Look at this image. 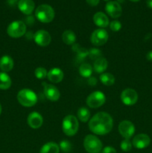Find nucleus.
<instances>
[{
	"label": "nucleus",
	"mask_w": 152,
	"mask_h": 153,
	"mask_svg": "<svg viewBox=\"0 0 152 153\" xmlns=\"http://www.w3.org/2000/svg\"><path fill=\"white\" fill-rule=\"evenodd\" d=\"M113 120L112 117L106 112L95 114L89 121V128L97 135H104L112 131Z\"/></svg>",
	"instance_id": "1"
},
{
	"label": "nucleus",
	"mask_w": 152,
	"mask_h": 153,
	"mask_svg": "<svg viewBox=\"0 0 152 153\" xmlns=\"http://www.w3.org/2000/svg\"><path fill=\"white\" fill-rule=\"evenodd\" d=\"M55 10L49 4H43L35 10V16L40 22L43 23H49L55 18Z\"/></svg>",
	"instance_id": "2"
},
{
	"label": "nucleus",
	"mask_w": 152,
	"mask_h": 153,
	"mask_svg": "<svg viewBox=\"0 0 152 153\" xmlns=\"http://www.w3.org/2000/svg\"><path fill=\"white\" fill-rule=\"evenodd\" d=\"M17 100L19 104L24 107H32L37 102V96L31 90L25 88L19 91L17 94Z\"/></svg>",
	"instance_id": "3"
},
{
	"label": "nucleus",
	"mask_w": 152,
	"mask_h": 153,
	"mask_svg": "<svg viewBox=\"0 0 152 153\" xmlns=\"http://www.w3.org/2000/svg\"><path fill=\"white\" fill-rule=\"evenodd\" d=\"M79 123L73 115H67L63 120L62 128L64 134L67 136H74L78 131Z\"/></svg>",
	"instance_id": "4"
},
{
	"label": "nucleus",
	"mask_w": 152,
	"mask_h": 153,
	"mask_svg": "<svg viewBox=\"0 0 152 153\" xmlns=\"http://www.w3.org/2000/svg\"><path fill=\"white\" fill-rule=\"evenodd\" d=\"M83 146L88 153H99L103 147L101 140L93 134H88L85 137Z\"/></svg>",
	"instance_id": "5"
},
{
	"label": "nucleus",
	"mask_w": 152,
	"mask_h": 153,
	"mask_svg": "<svg viewBox=\"0 0 152 153\" xmlns=\"http://www.w3.org/2000/svg\"><path fill=\"white\" fill-rule=\"evenodd\" d=\"M26 32V25L22 21L16 20L12 22L7 28V33L13 38L22 37Z\"/></svg>",
	"instance_id": "6"
},
{
	"label": "nucleus",
	"mask_w": 152,
	"mask_h": 153,
	"mask_svg": "<svg viewBox=\"0 0 152 153\" xmlns=\"http://www.w3.org/2000/svg\"><path fill=\"white\" fill-rule=\"evenodd\" d=\"M106 101L105 95L101 91H94L86 98V105L91 108H98L104 104Z\"/></svg>",
	"instance_id": "7"
},
{
	"label": "nucleus",
	"mask_w": 152,
	"mask_h": 153,
	"mask_svg": "<svg viewBox=\"0 0 152 153\" xmlns=\"http://www.w3.org/2000/svg\"><path fill=\"white\" fill-rule=\"evenodd\" d=\"M108 33L104 28L95 29L90 37L91 43L95 46H101L105 44L108 40Z\"/></svg>",
	"instance_id": "8"
},
{
	"label": "nucleus",
	"mask_w": 152,
	"mask_h": 153,
	"mask_svg": "<svg viewBox=\"0 0 152 153\" xmlns=\"http://www.w3.org/2000/svg\"><path fill=\"white\" fill-rule=\"evenodd\" d=\"M121 100L126 105H134L138 100V94L132 88H127L121 94Z\"/></svg>",
	"instance_id": "9"
},
{
	"label": "nucleus",
	"mask_w": 152,
	"mask_h": 153,
	"mask_svg": "<svg viewBox=\"0 0 152 153\" xmlns=\"http://www.w3.org/2000/svg\"><path fill=\"white\" fill-rule=\"evenodd\" d=\"M119 131L125 139H130L135 133V126L129 120H123L119 123Z\"/></svg>",
	"instance_id": "10"
},
{
	"label": "nucleus",
	"mask_w": 152,
	"mask_h": 153,
	"mask_svg": "<svg viewBox=\"0 0 152 153\" xmlns=\"http://www.w3.org/2000/svg\"><path fill=\"white\" fill-rule=\"evenodd\" d=\"M105 10L107 14L113 19L120 17L122 13L121 4L116 1H110L106 4Z\"/></svg>",
	"instance_id": "11"
},
{
	"label": "nucleus",
	"mask_w": 152,
	"mask_h": 153,
	"mask_svg": "<svg viewBox=\"0 0 152 153\" xmlns=\"http://www.w3.org/2000/svg\"><path fill=\"white\" fill-rule=\"evenodd\" d=\"M34 39L35 43L38 46L45 47L50 44L52 41V37L48 31L45 30H39L34 34Z\"/></svg>",
	"instance_id": "12"
},
{
	"label": "nucleus",
	"mask_w": 152,
	"mask_h": 153,
	"mask_svg": "<svg viewBox=\"0 0 152 153\" xmlns=\"http://www.w3.org/2000/svg\"><path fill=\"white\" fill-rule=\"evenodd\" d=\"M151 143V138L146 134H139L134 137L132 145L138 149L147 148Z\"/></svg>",
	"instance_id": "13"
},
{
	"label": "nucleus",
	"mask_w": 152,
	"mask_h": 153,
	"mask_svg": "<svg viewBox=\"0 0 152 153\" xmlns=\"http://www.w3.org/2000/svg\"><path fill=\"white\" fill-rule=\"evenodd\" d=\"M44 88V94L46 98L52 102L58 101L61 97L60 91L55 85L50 84H43Z\"/></svg>",
	"instance_id": "14"
},
{
	"label": "nucleus",
	"mask_w": 152,
	"mask_h": 153,
	"mask_svg": "<svg viewBox=\"0 0 152 153\" xmlns=\"http://www.w3.org/2000/svg\"><path fill=\"white\" fill-rule=\"evenodd\" d=\"M27 123L31 128H34V129L39 128L43 125V117L38 112L33 111L28 114V118H27Z\"/></svg>",
	"instance_id": "15"
},
{
	"label": "nucleus",
	"mask_w": 152,
	"mask_h": 153,
	"mask_svg": "<svg viewBox=\"0 0 152 153\" xmlns=\"http://www.w3.org/2000/svg\"><path fill=\"white\" fill-rule=\"evenodd\" d=\"M19 10L25 15H30L33 13L35 7V3L33 0H19L17 3Z\"/></svg>",
	"instance_id": "16"
},
{
	"label": "nucleus",
	"mask_w": 152,
	"mask_h": 153,
	"mask_svg": "<svg viewBox=\"0 0 152 153\" xmlns=\"http://www.w3.org/2000/svg\"><path fill=\"white\" fill-rule=\"evenodd\" d=\"M64 74L62 70L58 67L52 68L48 72L47 78L52 83H60L63 79Z\"/></svg>",
	"instance_id": "17"
},
{
	"label": "nucleus",
	"mask_w": 152,
	"mask_h": 153,
	"mask_svg": "<svg viewBox=\"0 0 152 153\" xmlns=\"http://www.w3.org/2000/svg\"><path fill=\"white\" fill-rule=\"evenodd\" d=\"M93 22L97 26L101 28H106L109 25L110 22L107 15L103 12H97L93 16Z\"/></svg>",
	"instance_id": "18"
},
{
	"label": "nucleus",
	"mask_w": 152,
	"mask_h": 153,
	"mask_svg": "<svg viewBox=\"0 0 152 153\" xmlns=\"http://www.w3.org/2000/svg\"><path fill=\"white\" fill-rule=\"evenodd\" d=\"M13 67V61L11 57L4 55L0 58V69L4 73L11 71Z\"/></svg>",
	"instance_id": "19"
},
{
	"label": "nucleus",
	"mask_w": 152,
	"mask_h": 153,
	"mask_svg": "<svg viewBox=\"0 0 152 153\" xmlns=\"http://www.w3.org/2000/svg\"><path fill=\"white\" fill-rule=\"evenodd\" d=\"M108 63L104 58H100L94 61L93 69L96 73H104V72L107 70Z\"/></svg>",
	"instance_id": "20"
},
{
	"label": "nucleus",
	"mask_w": 152,
	"mask_h": 153,
	"mask_svg": "<svg viewBox=\"0 0 152 153\" xmlns=\"http://www.w3.org/2000/svg\"><path fill=\"white\" fill-rule=\"evenodd\" d=\"M59 145L55 142H49L43 145L40 150V153H59Z\"/></svg>",
	"instance_id": "21"
},
{
	"label": "nucleus",
	"mask_w": 152,
	"mask_h": 153,
	"mask_svg": "<svg viewBox=\"0 0 152 153\" xmlns=\"http://www.w3.org/2000/svg\"><path fill=\"white\" fill-rule=\"evenodd\" d=\"M62 40L67 45H72L76 41L75 34L72 30H66L62 34Z\"/></svg>",
	"instance_id": "22"
},
{
	"label": "nucleus",
	"mask_w": 152,
	"mask_h": 153,
	"mask_svg": "<svg viewBox=\"0 0 152 153\" xmlns=\"http://www.w3.org/2000/svg\"><path fill=\"white\" fill-rule=\"evenodd\" d=\"M11 86V79L6 73H0V89L7 90Z\"/></svg>",
	"instance_id": "23"
},
{
	"label": "nucleus",
	"mask_w": 152,
	"mask_h": 153,
	"mask_svg": "<svg viewBox=\"0 0 152 153\" xmlns=\"http://www.w3.org/2000/svg\"><path fill=\"white\" fill-rule=\"evenodd\" d=\"M79 73L83 78H89L92 76V67L87 63L82 64L79 67Z\"/></svg>",
	"instance_id": "24"
},
{
	"label": "nucleus",
	"mask_w": 152,
	"mask_h": 153,
	"mask_svg": "<svg viewBox=\"0 0 152 153\" xmlns=\"http://www.w3.org/2000/svg\"><path fill=\"white\" fill-rule=\"evenodd\" d=\"M100 81L104 85L111 86L115 83V77L110 73H104L100 76Z\"/></svg>",
	"instance_id": "25"
},
{
	"label": "nucleus",
	"mask_w": 152,
	"mask_h": 153,
	"mask_svg": "<svg viewBox=\"0 0 152 153\" xmlns=\"http://www.w3.org/2000/svg\"><path fill=\"white\" fill-rule=\"evenodd\" d=\"M77 118L81 122L86 123L89 120V117H90V112H89V111L86 107H81L77 111Z\"/></svg>",
	"instance_id": "26"
},
{
	"label": "nucleus",
	"mask_w": 152,
	"mask_h": 153,
	"mask_svg": "<svg viewBox=\"0 0 152 153\" xmlns=\"http://www.w3.org/2000/svg\"><path fill=\"white\" fill-rule=\"evenodd\" d=\"M72 49L77 54V58L79 59L83 60L86 56H89V51L84 48L80 47L78 44H75L72 46Z\"/></svg>",
	"instance_id": "27"
},
{
	"label": "nucleus",
	"mask_w": 152,
	"mask_h": 153,
	"mask_svg": "<svg viewBox=\"0 0 152 153\" xmlns=\"http://www.w3.org/2000/svg\"><path fill=\"white\" fill-rule=\"evenodd\" d=\"M60 150L62 151L64 153H68L72 149V145L69 140H63L59 143Z\"/></svg>",
	"instance_id": "28"
},
{
	"label": "nucleus",
	"mask_w": 152,
	"mask_h": 153,
	"mask_svg": "<svg viewBox=\"0 0 152 153\" xmlns=\"http://www.w3.org/2000/svg\"><path fill=\"white\" fill-rule=\"evenodd\" d=\"M48 72L44 67H37L34 71V75L38 79H44L47 77Z\"/></svg>",
	"instance_id": "29"
},
{
	"label": "nucleus",
	"mask_w": 152,
	"mask_h": 153,
	"mask_svg": "<svg viewBox=\"0 0 152 153\" xmlns=\"http://www.w3.org/2000/svg\"><path fill=\"white\" fill-rule=\"evenodd\" d=\"M89 57L92 60H96L98 58H102V53L100 49L96 48H92L89 50Z\"/></svg>",
	"instance_id": "30"
},
{
	"label": "nucleus",
	"mask_w": 152,
	"mask_h": 153,
	"mask_svg": "<svg viewBox=\"0 0 152 153\" xmlns=\"http://www.w3.org/2000/svg\"><path fill=\"white\" fill-rule=\"evenodd\" d=\"M132 143L131 142V140L129 139H125V140H122L121 142L120 147L121 149L124 152H129L132 149Z\"/></svg>",
	"instance_id": "31"
},
{
	"label": "nucleus",
	"mask_w": 152,
	"mask_h": 153,
	"mask_svg": "<svg viewBox=\"0 0 152 153\" xmlns=\"http://www.w3.org/2000/svg\"><path fill=\"white\" fill-rule=\"evenodd\" d=\"M109 25H110V29L113 31H119L122 28V24L118 20L112 21L111 22H110Z\"/></svg>",
	"instance_id": "32"
},
{
	"label": "nucleus",
	"mask_w": 152,
	"mask_h": 153,
	"mask_svg": "<svg viewBox=\"0 0 152 153\" xmlns=\"http://www.w3.org/2000/svg\"><path fill=\"white\" fill-rule=\"evenodd\" d=\"M102 153H117L115 148L112 147V146H106L103 149Z\"/></svg>",
	"instance_id": "33"
},
{
	"label": "nucleus",
	"mask_w": 152,
	"mask_h": 153,
	"mask_svg": "<svg viewBox=\"0 0 152 153\" xmlns=\"http://www.w3.org/2000/svg\"><path fill=\"white\" fill-rule=\"evenodd\" d=\"M88 85H89L90 86H95L97 84V79L96 78L92 77V76H90L89 78H88Z\"/></svg>",
	"instance_id": "34"
},
{
	"label": "nucleus",
	"mask_w": 152,
	"mask_h": 153,
	"mask_svg": "<svg viewBox=\"0 0 152 153\" xmlns=\"http://www.w3.org/2000/svg\"><path fill=\"white\" fill-rule=\"evenodd\" d=\"M86 1L89 5L92 6V7H95V6L98 5L100 0H86Z\"/></svg>",
	"instance_id": "35"
},
{
	"label": "nucleus",
	"mask_w": 152,
	"mask_h": 153,
	"mask_svg": "<svg viewBox=\"0 0 152 153\" xmlns=\"http://www.w3.org/2000/svg\"><path fill=\"white\" fill-rule=\"evenodd\" d=\"M146 59L149 61H152V51H150L146 55Z\"/></svg>",
	"instance_id": "36"
},
{
	"label": "nucleus",
	"mask_w": 152,
	"mask_h": 153,
	"mask_svg": "<svg viewBox=\"0 0 152 153\" xmlns=\"http://www.w3.org/2000/svg\"><path fill=\"white\" fill-rule=\"evenodd\" d=\"M146 3H147L148 7L149 8L152 9V0H147Z\"/></svg>",
	"instance_id": "37"
},
{
	"label": "nucleus",
	"mask_w": 152,
	"mask_h": 153,
	"mask_svg": "<svg viewBox=\"0 0 152 153\" xmlns=\"http://www.w3.org/2000/svg\"><path fill=\"white\" fill-rule=\"evenodd\" d=\"M131 1H132V2H137V1H140V0H130Z\"/></svg>",
	"instance_id": "38"
},
{
	"label": "nucleus",
	"mask_w": 152,
	"mask_h": 153,
	"mask_svg": "<svg viewBox=\"0 0 152 153\" xmlns=\"http://www.w3.org/2000/svg\"><path fill=\"white\" fill-rule=\"evenodd\" d=\"M125 1V0H118V2H122V1Z\"/></svg>",
	"instance_id": "39"
},
{
	"label": "nucleus",
	"mask_w": 152,
	"mask_h": 153,
	"mask_svg": "<svg viewBox=\"0 0 152 153\" xmlns=\"http://www.w3.org/2000/svg\"><path fill=\"white\" fill-rule=\"evenodd\" d=\"M1 104H0V114H1Z\"/></svg>",
	"instance_id": "40"
},
{
	"label": "nucleus",
	"mask_w": 152,
	"mask_h": 153,
	"mask_svg": "<svg viewBox=\"0 0 152 153\" xmlns=\"http://www.w3.org/2000/svg\"><path fill=\"white\" fill-rule=\"evenodd\" d=\"M104 1H110V0H104Z\"/></svg>",
	"instance_id": "41"
},
{
	"label": "nucleus",
	"mask_w": 152,
	"mask_h": 153,
	"mask_svg": "<svg viewBox=\"0 0 152 153\" xmlns=\"http://www.w3.org/2000/svg\"><path fill=\"white\" fill-rule=\"evenodd\" d=\"M13 1H15V2H16V1H18V0H13Z\"/></svg>",
	"instance_id": "42"
}]
</instances>
